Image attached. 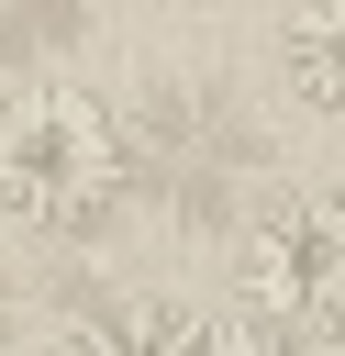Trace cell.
<instances>
[{
    "instance_id": "obj_1",
    "label": "cell",
    "mask_w": 345,
    "mask_h": 356,
    "mask_svg": "<svg viewBox=\"0 0 345 356\" xmlns=\"http://www.w3.org/2000/svg\"><path fill=\"white\" fill-rule=\"evenodd\" d=\"M145 178L134 122L78 78H22L0 100V211L33 234H100Z\"/></svg>"
},
{
    "instance_id": "obj_2",
    "label": "cell",
    "mask_w": 345,
    "mask_h": 356,
    "mask_svg": "<svg viewBox=\"0 0 345 356\" xmlns=\"http://www.w3.org/2000/svg\"><path fill=\"white\" fill-rule=\"evenodd\" d=\"M234 312L289 345H345V189H267L234 222Z\"/></svg>"
},
{
    "instance_id": "obj_3",
    "label": "cell",
    "mask_w": 345,
    "mask_h": 356,
    "mask_svg": "<svg viewBox=\"0 0 345 356\" xmlns=\"http://www.w3.org/2000/svg\"><path fill=\"white\" fill-rule=\"evenodd\" d=\"M145 167H156V189L178 200V211H223V189L245 178V122H234V100L223 89H167L156 111H145Z\"/></svg>"
},
{
    "instance_id": "obj_4",
    "label": "cell",
    "mask_w": 345,
    "mask_h": 356,
    "mask_svg": "<svg viewBox=\"0 0 345 356\" xmlns=\"http://www.w3.org/2000/svg\"><path fill=\"white\" fill-rule=\"evenodd\" d=\"M278 89L312 111H345V0H300L278 22Z\"/></svg>"
},
{
    "instance_id": "obj_5",
    "label": "cell",
    "mask_w": 345,
    "mask_h": 356,
    "mask_svg": "<svg viewBox=\"0 0 345 356\" xmlns=\"http://www.w3.org/2000/svg\"><path fill=\"white\" fill-rule=\"evenodd\" d=\"M167 356H312V345L267 334L256 312H167Z\"/></svg>"
},
{
    "instance_id": "obj_6",
    "label": "cell",
    "mask_w": 345,
    "mask_h": 356,
    "mask_svg": "<svg viewBox=\"0 0 345 356\" xmlns=\"http://www.w3.org/2000/svg\"><path fill=\"white\" fill-rule=\"evenodd\" d=\"M78 33V0H0V56H45Z\"/></svg>"
},
{
    "instance_id": "obj_7",
    "label": "cell",
    "mask_w": 345,
    "mask_h": 356,
    "mask_svg": "<svg viewBox=\"0 0 345 356\" xmlns=\"http://www.w3.org/2000/svg\"><path fill=\"white\" fill-rule=\"evenodd\" d=\"M0 356H11V312H0Z\"/></svg>"
}]
</instances>
